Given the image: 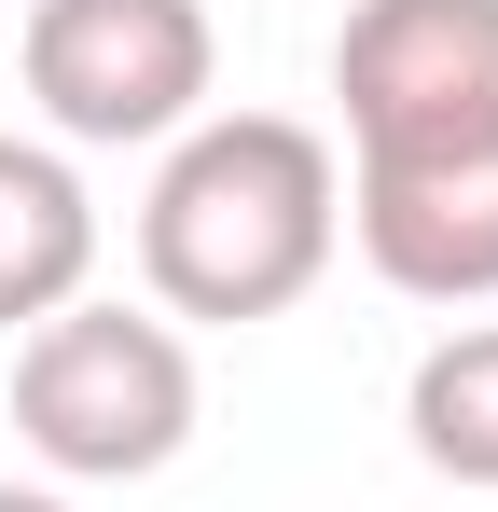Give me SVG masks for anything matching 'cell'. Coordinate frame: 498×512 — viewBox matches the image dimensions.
Segmentation results:
<instances>
[{"mask_svg":"<svg viewBox=\"0 0 498 512\" xmlns=\"http://www.w3.org/2000/svg\"><path fill=\"white\" fill-rule=\"evenodd\" d=\"M332 236H346V180L332 139L291 111H194L166 139L153 194H139V277L166 319H277L319 291Z\"/></svg>","mask_w":498,"mask_h":512,"instance_id":"1","label":"cell"},{"mask_svg":"<svg viewBox=\"0 0 498 512\" xmlns=\"http://www.w3.org/2000/svg\"><path fill=\"white\" fill-rule=\"evenodd\" d=\"M14 429L70 485H139L194 443V346L139 305H56L14 346Z\"/></svg>","mask_w":498,"mask_h":512,"instance_id":"2","label":"cell"},{"mask_svg":"<svg viewBox=\"0 0 498 512\" xmlns=\"http://www.w3.org/2000/svg\"><path fill=\"white\" fill-rule=\"evenodd\" d=\"M332 97H346L360 167L498 153V0H346Z\"/></svg>","mask_w":498,"mask_h":512,"instance_id":"3","label":"cell"},{"mask_svg":"<svg viewBox=\"0 0 498 512\" xmlns=\"http://www.w3.org/2000/svg\"><path fill=\"white\" fill-rule=\"evenodd\" d=\"M28 97L42 125L83 139V153H139V139H180L208 111V0H28Z\"/></svg>","mask_w":498,"mask_h":512,"instance_id":"4","label":"cell"},{"mask_svg":"<svg viewBox=\"0 0 498 512\" xmlns=\"http://www.w3.org/2000/svg\"><path fill=\"white\" fill-rule=\"evenodd\" d=\"M346 222H360V263L388 291H415V305H498V153L360 167Z\"/></svg>","mask_w":498,"mask_h":512,"instance_id":"5","label":"cell"},{"mask_svg":"<svg viewBox=\"0 0 498 512\" xmlns=\"http://www.w3.org/2000/svg\"><path fill=\"white\" fill-rule=\"evenodd\" d=\"M97 277V194L70 153L0 139V333H42L56 305H83Z\"/></svg>","mask_w":498,"mask_h":512,"instance_id":"6","label":"cell"},{"mask_svg":"<svg viewBox=\"0 0 498 512\" xmlns=\"http://www.w3.org/2000/svg\"><path fill=\"white\" fill-rule=\"evenodd\" d=\"M402 429H415V457L443 485H498V319H457V333L415 360Z\"/></svg>","mask_w":498,"mask_h":512,"instance_id":"7","label":"cell"},{"mask_svg":"<svg viewBox=\"0 0 498 512\" xmlns=\"http://www.w3.org/2000/svg\"><path fill=\"white\" fill-rule=\"evenodd\" d=\"M0 512H70V499H42V485H0Z\"/></svg>","mask_w":498,"mask_h":512,"instance_id":"8","label":"cell"}]
</instances>
